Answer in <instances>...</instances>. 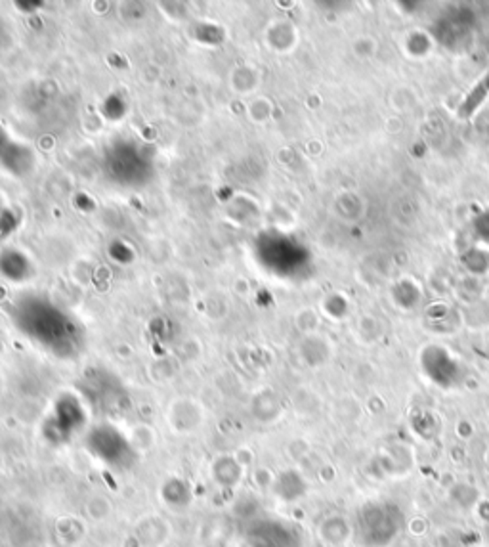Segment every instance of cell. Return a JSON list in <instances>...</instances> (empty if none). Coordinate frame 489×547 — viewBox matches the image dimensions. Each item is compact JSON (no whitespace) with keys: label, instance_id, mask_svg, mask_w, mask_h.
Wrapping results in <instances>:
<instances>
[{"label":"cell","instance_id":"cell-1","mask_svg":"<svg viewBox=\"0 0 489 547\" xmlns=\"http://www.w3.org/2000/svg\"><path fill=\"white\" fill-rule=\"evenodd\" d=\"M320 534L323 536V540L331 546H340V544H346L350 540L351 526L348 525V521L344 517H331L323 523Z\"/></svg>","mask_w":489,"mask_h":547}]
</instances>
